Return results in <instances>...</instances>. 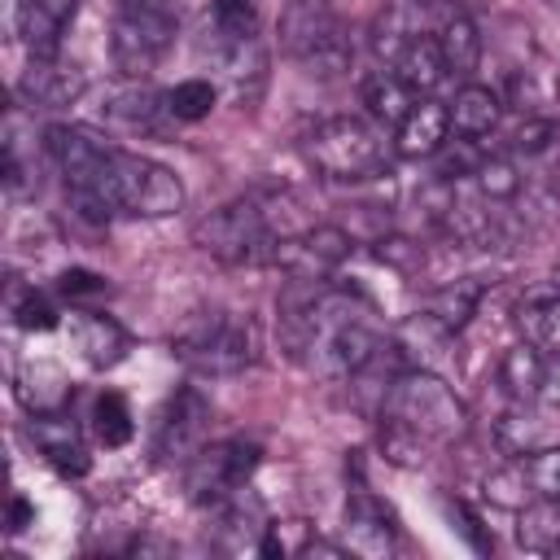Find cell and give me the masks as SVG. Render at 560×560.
Masks as SVG:
<instances>
[{
    "mask_svg": "<svg viewBox=\"0 0 560 560\" xmlns=\"http://www.w3.org/2000/svg\"><path fill=\"white\" fill-rule=\"evenodd\" d=\"M381 416L407 424L429 446H455L472 429V416H468L464 398L433 368H402L389 385V398H385Z\"/></svg>",
    "mask_w": 560,
    "mask_h": 560,
    "instance_id": "cell-1",
    "label": "cell"
},
{
    "mask_svg": "<svg viewBox=\"0 0 560 560\" xmlns=\"http://www.w3.org/2000/svg\"><path fill=\"white\" fill-rule=\"evenodd\" d=\"M175 359L197 376H236L258 363L262 337L249 315L232 311H197L184 319V328L171 337Z\"/></svg>",
    "mask_w": 560,
    "mask_h": 560,
    "instance_id": "cell-2",
    "label": "cell"
},
{
    "mask_svg": "<svg viewBox=\"0 0 560 560\" xmlns=\"http://www.w3.org/2000/svg\"><path fill=\"white\" fill-rule=\"evenodd\" d=\"M302 158L315 166V175L332 184H363L376 179L385 166V136L376 122L359 114H337L306 131Z\"/></svg>",
    "mask_w": 560,
    "mask_h": 560,
    "instance_id": "cell-3",
    "label": "cell"
},
{
    "mask_svg": "<svg viewBox=\"0 0 560 560\" xmlns=\"http://www.w3.org/2000/svg\"><path fill=\"white\" fill-rule=\"evenodd\" d=\"M280 236H289V232L271 223V210L258 197L228 201V206L210 210L206 219H197V228H192L197 249H206L210 258H219L228 267H267Z\"/></svg>",
    "mask_w": 560,
    "mask_h": 560,
    "instance_id": "cell-4",
    "label": "cell"
},
{
    "mask_svg": "<svg viewBox=\"0 0 560 560\" xmlns=\"http://www.w3.org/2000/svg\"><path fill=\"white\" fill-rule=\"evenodd\" d=\"M280 44L298 66H306L319 79H332L354 61L346 26L332 18L324 0H289L280 13Z\"/></svg>",
    "mask_w": 560,
    "mask_h": 560,
    "instance_id": "cell-5",
    "label": "cell"
},
{
    "mask_svg": "<svg viewBox=\"0 0 560 560\" xmlns=\"http://www.w3.org/2000/svg\"><path fill=\"white\" fill-rule=\"evenodd\" d=\"M179 31L175 0H118L109 57L127 79H144Z\"/></svg>",
    "mask_w": 560,
    "mask_h": 560,
    "instance_id": "cell-6",
    "label": "cell"
},
{
    "mask_svg": "<svg viewBox=\"0 0 560 560\" xmlns=\"http://www.w3.org/2000/svg\"><path fill=\"white\" fill-rule=\"evenodd\" d=\"M109 184H114V201L118 210L127 214H140V219H166V214H179L184 210V179L144 158V153H127V149H114L109 153Z\"/></svg>",
    "mask_w": 560,
    "mask_h": 560,
    "instance_id": "cell-7",
    "label": "cell"
},
{
    "mask_svg": "<svg viewBox=\"0 0 560 560\" xmlns=\"http://www.w3.org/2000/svg\"><path fill=\"white\" fill-rule=\"evenodd\" d=\"M262 451L249 438H223V442H206L197 451V459L184 468V486L188 499L197 508H214L219 499H228L236 486H245L258 468Z\"/></svg>",
    "mask_w": 560,
    "mask_h": 560,
    "instance_id": "cell-8",
    "label": "cell"
},
{
    "mask_svg": "<svg viewBox=\"0 0 560 560\" xmlns=\"http://www.w3.org/2000/svg\"><path fill=\"white\" fill-rule=\"evenodd\" d=\"M210 420H214L210 398L197 385H179L166 398V407L158 416V429H153V455H158V464L188 468L197 459V451L210 442Z\"/></svg>",
    "mask_w": 560,
    "mask_h": 560,
    "instance_id": "cell-9",
    "label": "cell"
},
{
    "mask_svg": "<svg viewBox=\"0 0 560 560\" xmlns=\"http://www.w3.org/2000/svg\"><path fill=\"white\" fill-rule=\"evenodd\" d=\"M350 245H354V236L346 228L315 223V228H302V232L280 236L267 267L284 271L289 280H328L350 258Z\"/></svg>",
    "mask_w": 560,
    "mask_h": 560,
    "instance_id": "cell-10",
    "label": "cell"
},
{
    "mask_svg": "<svg viewBox=\"0 0 560 560\" xmlns=\"http://www.w3.org/2000/svg\"><path fill=\"white\" fill-rule=\"evenodd\" d=\"M455 9V0H389L376 18H372V52L381 66H394L398 52L416 39V35H433L442 26V18Z\"/></svg>",
    "mask_w": 560,
    "mask_h": 560,
    "instance_id": "cell-11",
    "label": "cell"
},
{
    "mask_svg": "<svg viewBox=\"0 0 560 560\" xmlns=\"http://www.w3.org/2000/svg\"><path fill=\"white\" fill-rule=\"evenodd\" d=\"M341 542L350 547V556L363 560H385L398 551V516L385 499H376L372 490H354L346 499V525H341Z\"/></svg>",
    "mask_w": 560,
    "mask_h": 560,
    "instance_id": "cell-12",
    "label": "cell"
},
{
    "mask_svg": "<svg viewBox=\"0 0 560 560\" xmlns=\"http://www.w3.org/2000/svg\"><path fill=\"white\" fill-rule=\"evenodd\" d=\"M83 92H88V74L66 57H31L13 83V96L26 109H66Z\"/></svg>",
    "mask_w": 560,
    "mask_h": 560,
    "instance_id": "cell-13",
    "label": "cell"
},
{
    "mask_svg": "<svg viewBox=\"0 0 560 560\" xmlns=\"http://www.w3.org/2000/svg\"><path fill=\"white\" fill-rule=\"evenodd\" d=\"M210 512H214V547L219 551L245 556V551L262 547V534H267L271 516H267V503L258 499V490H249V481L236 486L228 499H219Z\"/></svg>",
    "mask_w": 560,
    "mask_h": 560,
    "instance_id": "cell-14",
    "label": "cell"
},
{
    "mask_svg": "<svg viewBox=\"0 0 560 560\" xmlns=\"http://www.w3.org/2000/svg\"><path fill=\"white\" fill-rule=\"evenodd\" d=\"M26 438L35 442V451L61 472V477H83L92 468V455L74 429V420L66 411H39L26 420Z\"/></svg>",
    "mask_w": 560,
    "mask_h": 560,
    "instance_id": "cell-15",
    "label": "cell"
},
{
    "mask_svg": "<svg viewBox=\"0 0 560 560\" xmlns=\"http://www.w3.org/2000/svg\"><path fill=\"white\" fill-rule=\"evenodd\" d=\"M79 0H18L13 4V31L31 57H57L66 26L74 22Z\"/></svg>",
    "mask_w": 560,
    "mask_h": 560,
    "instance_id": "cell-16",
    "label": "cell"
},
{
    "mask_svg": "<svg viewBox=\"0 0 560 560\" xmlns=\"http://www.w3.org/2000/svg\"><path fill=\"white\" fill-rule=\"evenodd\" d=\"M101 118H105L109 127L127 131V136H162V127H166V118H171L166 92H158V88L131 79L127 88L109 92V101L101 105Z\"/></svg>",
    "mask_w": 560,
    "mask_h": 560,
    "instance_id": "cell-17",
    "label": "cell"
},
{
    "mask_svg": "<svg viewBox=\"0 0 560 560\" xmlns=\"http://www.w3.org/2000/svg\"><path fill=\"white\" fill-rule=\"evenodd\" d=\"M44 153L57 162V171L70 179H88L96 171H105L114 144H105L101 136H92L88 127H74V122H52L44 127Z\"/></svg>",
    "mask_w": 560,
    "mask_h": 560,
    "instance_id": "cell-18",
    "label": "cell"
},
{
    "mask_svg": "<svg viewBox=\"0 0 560 560\" xmlns=\"http://www.w3.org/2000/svg\"><path fill=\"white\" fill-rule=\"evenodd\" d=\"M446 140H451V114H446V105L433 101V96H420V101L407 109V118L394 127V149H398V158H433Z\"/></svg>",
    "mask_w": 560,
    "mask_h": 560,
    "instance_id": "cell-19",
    "label": "cell"
},
{
    "mask_svg": "<svg viewBox=\"0 0 560 560\" xmlns=\"http://www.w3.org/2000/svg\"><path fill=\"white\" fill-rule=\"evenodd\" d=\"M70 337H74L83 363H88V368H101V372L114 368V363H122V354H127V346H131L127 328H122L114 315H101V311H79V315L70 319Z\"/></svg>",
    "mask_w": 560,
    "mask_h": 560,
    "instance_id": "cell-20",
    "label": "cell"
},
{
    "mask_svg": "<svg viewBox=\"0 0 560 560\" xmlns=\"http://www.w3.org/2000/svg\"><path fill=\"white\" fill-rule=\"evenodd\" d=\"M214 66L223 74V83L232 88V96L254 101L262 79H267V48L262 39H219L214 35Z\"/></svg>",
    "mask_w": 560,
    "mask_h": 560,
    "instance_id": "cell-21",
    "label": "cell"
},
{
    "mask_svg": "<svg viewBox=\"0 0 560 560\" xmlns=\"http://www.w3.org/2000/svg\"><path fill=\"white\" fill-rule=\"evenodd\" d=\"M389 341H394L402 368H433V372H438V359L451 350L455 332L442 328L429 311H420V315H407V319L389 332Z\"/></svg>",
    "mask_w": 560,
    "mask_h": 560,
    "instance_id": "cell-22",
    "label": "cell"
},
{
    "mask_svg": "<svg viewBox=\"0 0 560 560\" xmlns=\"http://www.w3.org/2000/svg\"><path fill=\"white\" fill-rule=\"evenodd\" d=\"M446 114H451V131H455V136L486 140V136H494L499 122H503V101H499L494 88L468 79V83L446 101Z\"/></svg>",
    "mask_w": 560,
    "mask_h": 560,
    "instance_id": "cell-23",
    "label": "cell"
},
{
    "mask_svg": "<svg viewBox=\"0 0 560 560\" xmlns=\"http://www.w3.org/2000/svg\"><path fill=\"white\" fill-rule=\"evenodd\" d=\"M13 394L18 402L26 407V416H39V411H66L70 402V381L57 363L48 359H26L18 372H13Z\"/></svg>",
    "mask_w": 560,
    "mask_h": 560,
    "instance_id": "cell-24",
    "label": "cell"
},
{
    "mask_svg": "<svg viewBox=\"0 0 560 560\" xmlns=\"http://www.w3.org/2000/svg\"><path fill=\"white\" fill-rule=\"evenodd\" d=\"M542 376H547V354H542V346L516 341V346L503 350V359H499V385H503V394H508L512 402H521V407L538 402V398H542Z\"/></svg>",
    "mask_w": 560,
    "mask_h": 560,
    "instance_id": "cell-25",
    "label": "cell"
},
{
    "mask_svg": "<svg viewBox=\"0 0 560 560\" xmlns=\"http://www.w3.org/2000/svg\"><path fill=\"white\" fill-rule=\"evenodd\" d=\"M433 35H438L446 74H451V79H472L477 66H481V31H477V22L455 4V9L442 18V26H438Z\"/></svg>",
    "mask_w": 560,
    "mask_h": 560,
    "instance_id": "cell-26",
    "label": "cell"
},
{
    "mask_svg": "<svg viewBox=\"0 0 560 560\" xmlns=\"http://www.w3.org/2000/svg\"><path fill=\"white\" fill-rule=\"evenodd\" d=\"M481 298H486V280H481V276H446V280L433 284V293L424 298V311H429L442 328L459 332V328H468V319L477 315Z\"/></svg>",
    "mask_w": 560,
    "mask_h": 560,
    "instance_id": "cell-27",
    "label": "cell"
},
{
    "mask_svg": "<svg viewBox=\"0 0 560 560\" xmlns=\"http://www.w3.org/2000/svg\"><path fill=\"white\" fill-rule=\"evenodd\" d=\"M560 101V83L551 74L547 61H525L512 70L508 79V105L521 114V118H556L551 105Z\"/></svg>",
    "mask_w": 560,
    "mask_h": 560,
    "instance_id": "cell-28",
    "label": "cell"
},
{
    "mask_svg": "<svg viewBox=\"0 0 560 560\" xmlns=\"http://www.w3.org/2000/svg\"><path fill=\"white\" fill-rule=\"evenodd\" d=\"M359 96H363V105H368V114H372V122L376 127H398L402 118H407V109L420 101L389 66H381V70H372V74H363V88H359Z\"/></svg>",
    "mask_w": 560,
    "mask_h": 560,
    "instance_id": "cell-29",
    "label": "cell"
},
{
    "mask_svg": "<svg viewBox=\"0 0 560 560\" xmlns=\"http://www.w3.org/2000/svg\"><path fill=\"white\" fill-rule=\"evenodd\" d=\"M416 96H429V92H438L442 88V79H451L446 74V61H442V48H438V35H416L402 52H398V61L389 66Z\"/></svg>",
    "mask_w": 560,
    "mask_h": 560,
    "instance_id": "cell-30",
    "label": "cell"
},
{
    "mask_svg": "<svg viewBox=\"0 0 560 560\" xmlns=\"http://www.w3.org/2000/svg\"><path fill=\"white\" fill-rule=\"evenodd\" d=\"M521 184H525V175H521V166L512 162V153H486L481 166L472 171V188H477L486 201H494V206L516 201V197H521Z\"/></svg>",
    "mask_w": 560,
    "mask_h": 560,
    "instance_id": "cell-31",
    "label": "cell"
},
{
    "mask_svg": "<svg viewBox=\"0 0 560 560\" xmlns=\"http://www.w3.org/2000/svg\"><path fill=\"white\" fill-rule=\"evenodd\" d=\"M521 525H516V538L521 547L529 551H560V499H534L529 508L516 512Z\"/></svg>",
    "mask_w": 560,
    "mask_h": 560,
    "instance_id": "cell-32",
    "label": "cell"
},
{
    "mask_svg": "<svg viewBox=\"0 0 560 560\" xmlns=\"http://www.w3.org/2000/svg\"><path fill=\"white\" fill-rule=\"evenodd\" d=\"M92 433H96L101 446H127L131 442L136 420H131V407H127V398L118 389L96 394V402H92Z\"/></svg>",
    "mask_w": 560,
    "mask_h": 560,
    "instance_id": "cell-33",
    "label": "cell"
},
{
    "mask_svg": "<svg viewBox=\"0 0 560 560\" xmlns=\"http://www.w3.org/2000/svg\"><path fill=\"white\" fill-rule=\"evenodd\" d=\"M481 494H486V503H490V508H499V512H521V508H529V503H534V490H529L525 468H521V459H516V455H512L503 468L486 472Z\"/></svg>",
    "mask_w": 560,
    "mask_h": 560,
    "instance_id": "cell-34",
    "label": "cell"
},
{
    "mask_svg": "<svg viewBox=\"0 0 560 560\" xmlns=\"http://www.w3.org/2000/svg\"><path fill=\"white\" fill-rule=\"evenodd\" d=\"M516 324H521L525 341L542 346L547 354H560V298H529L516 311Z\"/></svg>",
    "mask_w": 560,
    "mask_h": 560,
    "instance_id": "cell-35",
    "label": "cell"
},
{
    "mask_svg": "<svg viewBox=\"0 0 560 560\" xmlns=\"http://www.w3.org/2000/svg\"><path fill=\"white\" fill-rule=\"evenodd\" d=\"M214 101H219V88L210 79H179L175 88H166V109H171L175 122H201V118H210Z\"/></svg>",
    "mask_w": 560,
    "mask_h": 560,
    "instance_id": "cell-36",
    "label": "cell"
},
{
    "mask_svg": "<svg viewBox=\"0 0 560 560\" xmlns=\"http://www.w3.org/2000/svg\"><path fill=\"white\" fill-rule=\"evenodd\" d=\"M486 153H490V149H486L481 140H472V136H455V131H451V140L433 153V162H438V179H446V184L472 179V171L481 166Z\"/></svg>",
    "mask_w": 560,
    "mask_h": 560,
    "instance_id": "cell-37",
    "label": "cell"
},
{
    "mask_svg": "<svg viewBox=\"0 0 560 560\" xmlns=\"http://www.w3.org/2000/svg\"><path fill=\"white\" fill-rule=\"evenodd\" d=\"M9 315H13V324L22 328V332H52L57 324H61V311H57V302L48 298V293H39V289H13L9 293Z\"/></svg>",
    "mask_w": 560,
    "mask_h": 560,
    "instance_id": "cell-38",
    "label": "cell"
},
{
    "mask_svg": "<svg viewBox=\"0 0 560 560\" xmlns=\"http://www.w3.org/2000/svg\"><path fill=\"white\" fill-rule=\"evenodd\" d=\"M258 0H214L210 9V31L219 39H258Z\"/></svg>",
    "mask_w": 560,
    "mask_h": 560,
    "instance_id": "cell-39",
    "label": "cell"
},
{
    "mask_svg": "<svg viewBox=\"0 0 560 560\" xmlns=\"http://www.w3.org/2000/svg\"><path fill=\"white\" fill-rule=\"evenodd\" d=\"M381 455L389 464H398V468H420L429 459V442L420 433H411L407 424L381 416Z\"/></svg>",
    "mask_w": 560,
    "mask_h": 560,
    "instance_id": "cell-40",
    "label": "cell"
},
{
    "mask_svg": "<svg viewBox=\"0 0 560 560\" xmlns=\"http://www.w3.org/2000/svg\"><path fill=\"white\" fill-rule=\"evenodd\" d=\"M516 459L525 468V481H529L534 499H560V446H534Z\"/></svg>",
    "mask_w": 560,
    "mask_h": 560,
    "instance_id": "cell-41",
    "label": "cell"
},
{
    "mask_svg": "<svg viewBox=\"0 0 560 560\" xmlns=\"http://www.w3.org/2000/svg\"><path fill=\"white\" fill-rule=\"evenodd\" d=\"M494 442H499L503 455H525V451H534V446H538V424H534V416H529L521 402H512V411L494 420Z\"/></svg>",
    "mask_w": 560,
    "mask_h": 560,
    "instance_id": "cell-42",
    "label": "cell"
},
{
    "mask_svg": "<svg viewBox=\"0 0 560 560\" xmlns=\"http://www.w3.org/2000/svg\"><path fill=\"white\" fill-rule=\"evenodd\" d=\"M556 144H560L556 118H521V122L512 127V136H508V149L521 153V158H542V153H551Z\"/></svg>",
    "mask_w": 560,
    "mask_h": 560,
    "instance_id": "cell-43",
    "label": "cell"
},
{
    "mask_svg": "<svg viewBox=\"0 0 560 560\" xmlns=\"http://www.w3.org/2000/svg\"><path fill=\"white\" fill-rule=\"evenodd\" d=\"M372 258L385 262V267H394L398 276H420V267H424V245L411 241V236H376V241H372Z\"/></svg>",
    "mask_w": 560,
    "mask_h": 560,
    "instance_id": "cell-44",
    "label": "cell"
},
{
    "mask_svg": "<svg viewBox=\"0 0 560 560\" xmlns=\"http://www.w3.org/2000/svg\"><path fill=\"white\" fill-rule=\"evenodd\" d=\"M57 289H61V298H70V302L109 298V280L96 276V271H88V267H66V271L57 276Z\"/></svg>",
    "mask_w": 560,
    "mask_h": 560,
    "instance_id": "cell-45",
    "label": "cell"
},
{
    "mask_svg": "<svg viewBox=\"0 0 560 560\" xmlns=\"http://www.w3.org/2000/svg\"><path fill=\"white\" fill-rule=\"evenodd\" d=\"M446 512H451V521L459 525V534L468 538V547H472V551H481V556H486V551H494V538L481 529V516H477V512H472L464 499H455V503L446 499Z\"/></svg>",
    "mask_w": 560,
    "mask_h": 560,
    "instance_id": "cell-46",
    "label": "cell"
},
{
    "mask_svg": "<svg viewBox=\"0 0 560 560\" xmlns=\"http://www.w3.org/2000/svg\"><path fill=\"white\" fill-rule=\"evenodd\" d=\"M542 402L560 407V354H547V376H542Z\"/></svg>",
    "mask_w": 560,
    "mask_h": 560,
    "instance_id": "cell-47",
    "label": "cell"
},
{
    "mask_svg": "<svg viewBox=\"0 0 560 560\" xmlns=\"http://www.w3.org/2000/svg\"><path fill=\"white\" fill-rule=\"evenodd\" d=\"M31 521H35V508H31L22 494H13V499H9V529H13V534H22Z\"/></svg>",
    "mask_w": 560,
    "mask_h": 560,
    "instance_id": "cell-48",
    "label": "cell"
},
{
    "mask_svg": "<svg viewBox=\"0 0 560 560\" xmlns=\"http://www.w3.org/2000/svg\"><path fill=\"white\" fill-rule=\"evenodd\" d=\"M538 298H560V262L551 267V276H547V289H542Z\"/></svg>",
    "mask_w": 560,
    "mask_h": 560,
    "instance_id": "cell-49",
    "label": "cell"
},
{
    "mask_svg": "<svg viewBox=\"0 0 560 560\" xmlns=\"http://www.w3.org/2000/svg\"><path fill=\"white\" fill-rule=\"evenodd\" d=\"M542 4H547V9H556V13H560V0H542Z\"/></svg>",
    "mask_w": 560,
    "mask_h": 560,
    "instance_id": "cell-50",
    "label": "cell"
}]
</instances>
